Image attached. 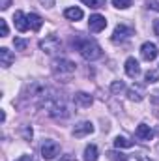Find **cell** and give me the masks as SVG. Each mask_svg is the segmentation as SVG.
<instances>
[{
  "label": "cell",
  "mask_w": 159,
  "mask_h": 161,
  "mask_svg": "<svg viewBox=\"0 0 159 161\" xmlns=\"http://www.w3.org/2000/svg\"><path fill=\"white\" fill-rule=\"evenodd\" d=\"M23 135H25L26 141H30V139H32V127H25V129H23Z\"/></svg>",
  "instance_id": "obj_27"
},
{
  "label": "cell",
  "mask_w": 159,
  "mask_h": 161,
  "mask_svg": "<svg viewBox=\"0 0 159 161\" xmlns=\"http://www.w3.org/2000/svg\"><path fill=\"white\" fill-rule=\"evenodd\" d=\"M86 6L94 8V9H99V8H105L107 6V0H82Z\"/></svg>",
  "instance_id": "obj_20"
},
{
  "label": "cell",
  "mask_w": 159,
  "mask_h": 161,
  "mask_svg": "<svg viewBox=\"0 0 159 161\" xmlns=\"http://www.w3.org/2000/svg\"><path fill=\"white\" fill-rule=\"evenodd\" d=\"M114 146H116V148H131V146H133V141H129V139H127V137H116V139H114Z\"/></svg>",
  "instance_id": "obj_19"
},
{
  "label": "cell",
  "mask_w": 159,
  "mask_h": 161,
  "mask_svg": "<svg viewBox=\"0 0 159 161\" xmlns=\"http://www.w3.org/2000/svg\"><path fill=\"white\" fill-rule=\"evenodd\" d=\"M109 156H111V159H112V161H127V156H123V154H116V152H111Z\"/></svg>",
  "instance_id": "obj_25"
},
{
  "label": "cell",
  "mask_w": 159,
  "mask_h": 161,
  "mask_svg": "<svg viewBox=\"0 0 159 161\" xmlns=\"http://www.w3.org/2000/svg\"><path fill=\"white\" fill-rule=\"evenodd\" d=\"M97 156H99V152H97L96 144H90L84 148V161H97Z\"/></svg>",
  "instance_id": "obj_18"
},
{
  "label": "cell",
  "mask_w": 159,
  "mask_h": 161,
  "mask_svg": "<svg viewBox=\"0 0 159 161\" xmlns=\"http://www.w3.org/2000/svg\"><path fill=\"white\" fill-rule=\"evenodd\" d=\"M41 25H43V19H41L38 13H28V26H30L34 32H38V30H40Z\"/></svg>",
  "instance_id": "obj_17"
},
{
  "label": "cell",
  "mask_w": 159,
  "mask_h": 161,
  "mask_svg": "<svg viewBox=\"0 0 159 161\" xmlns=\"http://www.w3.org/2000/svg\"><path fill=\"white\" fill-rule=\"evenodd\" d=\"M75 47H77V51L80 53V56L84 60H88V62H94V60L101 58V54H103L101 47L94 40H79L75 43Z\"/></svg>",
  "instance_id": "obj_1"
},
{
  "label": "cell",
  "mask_w": 159,
  "mask_h": 161,
  "mask_svg": "<svg viewBox=\"0 0 159 161\" xmlns=\"http://www.w3.org/2000/svg\"><path fill=\"white\" fill-rule=\"evenodd\" d=\"M144 79H146L148 84H150V82H157V80H159V73H157V71H154V69H150V71H146Z\"/></svg>",
  "instance_id": "obj_23"
},
{
  "label": "cell",
  "mask_w": 159,
  "mask_h": 161,
  "mask_svg": "<svg viewBox=\"0 0 159 161\" xmlns=\"http://www.w3.org/2000/svg\"><path fill=\"white\" fill-rule=\"evenodd\" d=\"M135 135H137L139 141H152V139H154V131H152V127L146 125V124H139L137 129H135Z\"/></svg>",
  "instance_id": "obj_12"
},
{
  "label": "cell",
  "mask_w": 159,
  "mask_h": 161,
  "mask_svg": "<svg viewBox=\"0 0 159 161\" xmlns=\"http://www.w3.org/2000/svg\"><path fill=\"white\" fill-rule=\"evenodd\" d=\"M41 4H43V8H52L54 6V0H40Z\"/></svg>",
  "instance_id": "obj_29"
},
{
  "label": "cell",
  "mask_w": 159,
  "mask_h": 161,
  "mask_svg": "<svg viewBox=\"0 0 159 161\" xmlns=\"http://www.w3.org/2000/svg\"><path fill=\"white\" fill-rule=\"evenodd\" d=\"M17 161H34V159H32V156H21Z\"/></svg>",
  "instance_id": "obj_32"
},
{
  "label": "cell",
  "mask_w": 159,
  "mask_h": 161,
  "mask_svg": "<svg viewBox=\"0 0 159 161\" xmlns=\"http://www.w3.org/2000/svg\"><path fill=\"white\" fill-rule=\"evenodd\" d=\"M40 49L43 53H47V54H58L62 51V43H60V40L56 36L51 34V36H45L40 41Z\"/></svg>",
  "instance_id": "obj_4"
},
{
  "label": "cell",
  "mask_w": 159,
  "mask_h": 161,
  "mask_svg": "<svg viewBox=\"0 0 159 161\" xmlns=\"http://www.w3.org/2000/svg\"><path fill=\"white\" fill-rule=\"evenodd\" d=\"M41 107H45L47 114L52 116V118H68L69 116V107L66 105L64 99H54V97H49L47 101L41 103Z\"/></svg>",
  "instance_id": "obj_2"
},
{
  "label": "cell",
  "mask_w": 159,
  "mask_h": 161,
  "mask_svg": "<svg viewBox=\"0 0 159 161\" xmlns=\"http://www.w3.org/2000/svg\"><path fill=\"white\" fill-rule=\"evenodd\" d=\"M137 161H154V159H150V158H146V156H139Z\"/></svg>",
  "instance_id": "obj_33"
},
{
  "label": "cell",
  "mask_w": 159,
  "mask_h": 161,
  "mask_svg": "<svg viewBox=\"0 0 159 161\" xmlns=\"http://www.w3.org/2000/svg\"><path fill=\"white\" fill-rule=\"evenodd\" d=\"M90 133H94V124L92 122H79L75 127H73V135L80 139V137H86V135H90Z\"/></svg>",
  "instance_id": "obj_10"
},
{
  "label": "cell",
  "mask_w": 159,
  "mask_h": 161,
  "mask_svg": "<svg viewBox=\"0 0 159 161\" xmlns=\"http://www.w3.org/2000/svg\"><path fill=\"white\" fill-rule=\"evenodd\" d=\"M123 88H125V86H123V82H122V80H114V82L111 84V90H112L114 94H118V92H122Z\"/></svg>",
  "instance_id": "obj_24"
},
{
  "label": "cell",
  "mask_w": 159,
  "mask_h": 161,
  "mask_svg": "<svg viewBox=\"0 0 159 161\" xmlns=\"http://www.w3.org/2000/svg\"><path fill=\"white\" fill-rule=\"evenodd\" d=\"M9 4H11V0H0V8H2V9H8Z\"/></svg>",
  "instance_id": "obj_30"
},
{
  "label": "cell",
  "mask_w": 159,
  "mask_h": 161,
  "mask_svg": "<svg viewBox=\"0 0 159 161\" xmlns=\"http://www.w3.org/2000/svg\"><path fill=\"white\" fill-rule=\"evenodd\" d=\"M131 4H133V0H112V6L118 9H127Z\"/></svg>",
  "instance_id": "obj_21"
},
{
  "label": "cell",
  "mask_w": 159,
  "mask_h": 161,
  "mask_svg": "<svg viewBox=\"0 0 159 161\" xmlns=\"http://www.w3.org/2000/svg\"><path fill=\"white\" fill-rule=\"evenodd\" d=\"M13 45H15V49H17V51H26L28 41L23 40V38H15V40H13Z\"/></svg>",
  "instance_id": "obj_22"
},
{
  "label": "cell",
  "mask_w": 159,
  "mask_h": 161,
  "mask_svg": "<svg viewBox=\"0 0 159 161\" xmlns=\"http://www.w3.org/2000/svg\"><path fill=\"white\" fill-rule=\"evenodd\" d=\"M133 34H135V30H133L131 26L118 25V26L114 28V32H112V41H114V43H118V41H123V40H127L129 36H133Z\"/></svg>",
  "instance_id": "obj_8"
},
{
  "label": "cell",
  "mask_w": 159,
  "mask_h": 161,
  "mask_svg": "<svg viewBox=\"0 0 159 161\" xmlns=\"http://www.w3.org/2000/svg\"><path fill=\"white\" fill-rule=\"evenodd\" d=\"M51 69H52V73L56 77H68V75H73L75 73L77 66L69 58H56V60H52Z\"/></svg>",
  "instance_id": "obj_3"
},
{
  "label": "cell",
  "mask_w": 159,
  "mask_h": 161,
  "mask_svg": "<svg viewBox=\"0 0 159 161\" xmlns=\"http://www.w3.org/2000/svg\"><path fill=\"white\" fill-rule=\"evenodd\" d=\"M13 62H15V54H13L9 49L2 47V49H0V66H2V68H9Z\"/></svg>",
  "instance_id": "obj_14"
},
{
  "label": "cell",
  "mask_w": 159,
  "mask_h": 161,
  "mask_svg": "<svg viewBox=\"0 0 159 161\" xmlns=\"http://www.w3.org/2000/svg\"><path fill=\"white\" fill-rule=\"evenodd\" d=\"M60 154V144L52 139H45L43 144H41V156L43 159H54L56 156Z\"/></svg>",
  "instance_id": "obj_5"
},
{
  "label": "cell",
  "mask_w": 159,
  "mask_h": 161,
  "mask_svg": "<svg viewBox=\"0 0 159 161\" xmlns=\"http://www.w3.org/2000/svg\"><path fill=\"white\" fill-rule=\"evenodd\" d=\"M125 73H127V77H131V79H137V77L140 75V66H139V60H137V58L129 56V58L125 60Z\"/></svg>",
  "instance_id": "obj_9"
},
{
  "label": "cell",
  "mask_w": 159,
  "mask_h": 161,
  "mask_svg": "<svg viewBox=\"0 0 159 161\" xmlns=\"http://www.w3.org/2000/svg\"><path fill=\"white\" fill-rule=\"evenodd\" d=\"M0 34H2V38L8 36V23H6V19H0Z\"/></svg>",
  "instance_id": "obj_26"
},
{
  "label": "cell",
  "mask_w": 159,
  "mask_h": 161,
  "mask_svg": "<svg viewBox=\"0 0 159 161\" xmlns=\"http://www.w3.org/2000/svg\"><path fill=\"white\" fill-rule=\"evenodd\" d=\"M159 54L157 51V45L156 43H152V41H146V43H142V47H140V56L146 60V62H152V60H156Z\"/></svg>",
  "instance_id": "obj_6"
},
{
  "label": "cell",
  "mask_w": 159,
  "mask_h": 161,
  "mask_svg": "<svg viewBox=\"0 0 159 161\" xmlns=\"http://www.w3.org/2000/svg\"><path fill=\"white\" fill-rule=\"evenodd\" d=\"M64 17L66 19H69V21H80L82 17H84V13H82V9L80 8H66L64 9Z\"/></svg>",
  "instance_id": "obj_15"
},
{
  "label": "cell",
  "mask_w": 159,
  "mask_h": 161,
  "mask_svg": "<svg viewBox=\"0 0 159 161\" xmlns=\"http://www.w3.org/2000/svg\"><path fill=\"white\" fill-rule=\"evenodd\" d=\"M13 25L19 32H26L30 26H28V15H25L23 11H15L13 15Z\"/></svg>",
  "instance_id": "obj_11"
},
{
  "label": "cell",
  "mask_w": 159,
  "mask_h": 161,
  "mask_svg": "<svg viewBox=\"0 0 159 161\" xmlns=\"http://www.w3.org/2000/svg\"><path fill=\"white\" fill-rule=\"evenodd\" d=\"M88 26H90V32H101V30H105V26H107V21H105V17L103 15H99V13H94V15H90V21H88Z\"/></svg>",
  "instance_id": "obj_7"
},
{
  "label": "cell",
  "mask_w": 159,
  "mask_h": 161,
  "mask_svg": "<svg viewBox=\"0 0 159 161\" xmlns=\"http://www.w3.org/2000/svg\"><path fill=\"white\" fill-rule=\"evenodd\" d=\"M73 101H75L77 107L86 109V107H90V105L94 103V97H92L90 94H86V92H77V94L73 96Z\"/></svg>",
  "instance_id": "obj_13"
},
{
  "label": "cell",
  "mask_w": 159,
  "mask_h": 161,
  "mask_svg": "<svg viewBox=\"0 0 159 161\" xmlns=\"http://www.w3.org/2000/svg\"><path fill=\"white\" fill-rule=\"evenodd\" d=\"M154 32H156V36H159V19L154 21Z\"/></svg>",
  "instance_id": "obj_31"
},
{
  "label": "cell",
  "mask_w": 159,
  "mask_h": 161,
  "mask_svg": "<svg viewBox=\"0 0 159 161\" xmlns=\"http://www.w3.org/2000/svg\"><path fill=\"white\" fill-rule=\"evenodd\" d=\"M148 8H152V9L159 11V2H156V0H148Z\"/></svg>",
  "instance_id": "obj_28"
},
{
  "label": "cell",
  "mask_w": 159,
  "mask_h": 161,
  "mask_svg": "<svg viewBox=\"0 0 159 161\" xmlns=\"http://www.w3.org/2000/svg\"><path fill=\"white\" fill-rule=\"evenodd\" d=\"M127 97L131 99V101H142L144 99V90L140 88V86H131L129 90H127Z\"/></svg>",
  "instance_id": "obj_16"
}]
</instances>
